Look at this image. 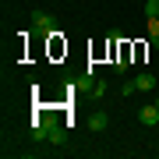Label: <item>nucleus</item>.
Segmentation results:
<instances>
[{"mask_svg":"<svg viewBox=\"0 0 159 159\" xmlns=\"http://www.w3.org/2000/svg\"><path fill=\"white\" fill-rule=\"evenodd\" d=\"M138 120H142L145 127H156V124H159V106H156V102L142 106V110H138Z\"/></svg>","mask_w":159,"mask_h":159,"instance_id":"nucleus-2","label":"nucleus"},{"mask_svg":"<svg viewBox=\"0 0 159 159\" xmlns=\"http://www.w3.org/2000/svg\"><path fill=\"white\" fill-rule=\"evenodd\" d=\"M134 89H138V92H152V89H156V74H152V71H142V74L134 78Z\"/></svg>","mask_w":159,"mask_h":159,"instance_id":"nucleus-3","label":"nucleus"},{"mask_svg":"<svg viewBox=\"0 0 159 159\" xmlns=\"http://www.w3.org/2000/svg\"><path fill=\"white\" fill-rule=\"evenodd\" d=\"M148 35H152V46L159 50V18H148Z\"/></svg>","mask_w":159,"mask_h":159,"instance_id":"nucleus-6","label":"nucleus"},{"mask_svg":"<svg viewBox=\"0 0 159 159\" xmlns=\"http://www.w3.org/2000/svg\"><path fill=\"white\" fill-rule=\"evenodd\" d=\"M89 127H92V131H106V127H110V117H106V113H92Z\"/></svg>","mask_w":159,"mask_h":159,"instance_id":"nucleus-5","label":"nucleus"},{"mask_svg":"<svg viewBox=\"0 0 159 159\" xmlns=\"http://www.w3.org/2000/svg\"><path fill=\"white\" fill-rule=\"evenodd\" d=\"M102 96H106V81H102V78H96V89H92V99H102Z\"/></svg>","mask_w":159,"mask_h":159,"instance_id":"nucleus-8","label":"nucleus"},{"mask_svg":"<svg viewBox=\"0 0 159 159\" xmlns=\"http://www.w3.org/2000/svg\"><path fill=\"white\" fill-rule=\"evenodd\" d=\"M92 89H96V74H85V78L74 81V92H85V96H92Z\"/></svg>","mask_w":159,"mask_h":159,"instance_id":"nucleus-4","label":"nucleus"},{"mask_svg":"<svg viewBox=\"0 0 159 159\" xmlns=\"http://www.w3.org/2000/svg\"><path fill=\"white\" fill-rule=\"evenodd\" d=\"M145 18H159V0H145Z\"/></svg>","mask_w":159,"mask_h":159,"instance_id":"nucleus-7","label":"nucleus"},{"mask_svg":"<svg viewBox=\"0 0 159 159\" xmlns=\"http://www.w3.org/2000/svg\"><path fill=\"white\" fill-rule=\"evenodd\" d=\"M32 29H35V35H46V39L60 35V32H57V18H53L50 11H35V14H32Z\"/></svg>","mask_w":159,"mask_h":159,"instance_id":"nucleus-1","label":"nucleus"}]
</instances>
